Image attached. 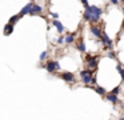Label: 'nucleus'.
I'll return each mask as SVG.
<instances>
[{"label":"nucleus","mask_w":124,"mask_h":120,"mask_svg":"<svg viewBox=\"0 0 124 120\" xmlns=\"http://www.w3.org/2000/svg\"><path fill=\"white\" fill-rule=\"evenodd\" d=\"M12 31H14V25H11V24H7L4 27V35H11Z\"/></svg>","instance_id":"nucleus-9"},{"label":"nucleus","mask_w":124,"mask_h":120,"mask_svg":"<svg viewBox=\"0 0 124 120\" xmlns=\"http://www.w3.org/2000/svg\"><path fill=\"white\" fill-rule=\"evenodd\" d=\"M80 77L83 79V81L85 83V84H89V83L92 81V72L91 71H81L80 72Z\"/></svg>","instance_id":"nucleus-2"},{"label":"nucleus","mask_w":124,"mask_h":120,"mask_svg":"<svg viewBox=\"0 0 124 120\" xmlns=\"http://www.w3.org/2000/svg\"><path fill=\"white\" fill-rule=\"evenodd\" d=\"M39 12H41V7H40V5H38V4H33V3H32V5H31V9H30V13H31V15H33V13H39Z\"/></svg>","instance_id":"nucleus-6"},{"label":"nucleus","mask_w":124,"mask_h":120,"mask_svg":"<svg viewBox=\"0 0 124 120\" xmlns=\"http://www.w3.org/2000/svg\"><path fill=\"white\" fill-rule=\"evenodd\" d=\"M79 49H80L81 52H85V44H84L83 41H81L80 44H79Z\"/></svg>","instance_id":"nucleus-15"},{"label":"nucleus","mask_w":124,"mask_h":120,"mask_svg":"<svg viewBox=\"0 0 124 120\" xmlns=\"http://www.w3.org/2000/svg\"><path fill=\"white\" fill-rule=\"evenodd\" d=\"M62 79L65 80L67 83H71L73 81V75L70 73V72H64V73H62Z\"/></svg>","instance_id":"nucleus-5"},{"label":"nucleus","mask_w":124,"mask_h":120,"mask_svg":"<svg viewBox=\"0 0 124 120\" xmlns=\"http://www.w3.org/2000/svg\"><path fill=\"white\" fill-rule=\"evenodd\" d=\"M101 13H103V9H100L97 7H93V5H88L85 8V12H84V19L88 21L96 23V21H99Z\"/></svg>","instance_id":"nucleus-1"},{"label":"nucleus","mask_w":124,"mask_h":120,"mask_svg":"<svg viewBox=\"0 0 124 120\" xmlns=\"http://www.w3.org/2000/svg\"><path fill=\"white\" fill-rule=\"evenodd\" d=\"M120 120H124V119H120Z\"/></svg>","instance_id":"nucleus-21"},{"label":"nucleus","mask_w":124,"mask_h":120,"mask_svg":"<svg viewBox=\"0 0 124 120\" xmlns=\"http://www.w3.org/2000/svg\"><path fill=\"white\" fill-rule=\"evenodd\" d=\"M52 24H54V25L56 27V28H57V31H59L60 33H62V32L64 31V27H63V24L60 23L59 20H54V21H52Z\"/></svg>","instance_id":"nucleus-7"},{"label":"nucleus","mask_w":124,"mask_h":120,"mask_svg":"<svg viewBox=\"0 0 124 120\" xmlns=\"http://www.w3.org/2000/svg\"><path fill=\"white\" fill-rule=\"evenodd\" d=\"M46 56H47V52L44 51V52H41V55H40V60H44L46 59Z\"/></svg>","instance_id":"nucleus-18"},{"label":"nucleus","mask_w":124,"mask_h":120,"mask_svg":"<svg viewBox=\"0 0 124 120\" xmlns=\"http://www.w3.org/2000/svg\"><path fill=\"white\" fill-rule=\"evenodd\" d=\"M107 100L111 101V103H116V101H117V96L112 95V93H108V95H107Z\"/></svg>","instance_id":"nucleus-11"},{"label":"nucleus","mask_w":124,"mask_h":120,"mask_svg":"<svg viewBox=\"0 0 124 120\" xmlns=\"http://www.w3.org/2000/svg\"><path fill=\"white\" fill-rule=\"evenodd\" d=\"M64 41L67 43V44H71V43L73 41V36H71V35H68V36H65Z\"/></svg>","instance_id":"nucleus-14"},{"label":"nucleus","mask_w":124,"mask_h":120,"mask_svg":"<svg viewBox=\"0 0 124 120\" xmlns=\"http://www.w3.org/2000/svg\"><path fill=\"white\" fill-rule=\"evenodd\" d=\"M31 5H32V3H30V4H27V5H25V7L22 9V12H20V13H22V15H25V13H30Z\"/></svg>","instance_id":"nucleus-12"},{"label":"nucleus","mask_w":124,"mask_h":120,"mask_svg":"<svg viewBox=\"0 0 124 120\" xmlns=\"http://www.w3.org/2000/svg\"><path fill=\"white\" fill-rule=\"evenodd\" d=\"M81 3H83V4H84V7H85V8H87V7H88V5H89V3L87 1V0H83V1H81Z\"/></svg>","instance_id":"nucleus-20"},{"label":"nucleus","mask_w":124,"mask_h":120,"mask_svg":"<svg viewBox=\"0 0 124 120\" xmlns=\"http://www.w3.org/2000/svg\"><path fill=\"white\" fill-rule=\"evenodd\" d=\"M96 92L97 93H105V89H104V88H101V87H97L96 88Z\"/></svg>","instance_id":"nucleus-16"},{"label":"nucleus","mask_w":124,"mask_h":120,"mask_svg":"<svg viewBox=\"0 0 124 120\" xmlns=\"http://www.w3.org/2000/svg\"><path fill=\"white\" fill-rule=\"evenodd\" d=\"M19 20V16L17 15H15V16H12L11 19H9V24H11V25H14L15 23H16V21Z\"/></svg>","instance_id":"nucleus-13"},{"label":"nucleus","mask_w":124,"mask_h":120,"mask_svg":"<svg viewBox=\"0 0 124 120\" xmlns=\"http://www.w3.org/2000/svg\"><path fill=\"white\" fill-rule=\"evenodd\" d=\"M46 68L48 72H52V71H55V69H60V64L57 63V61H49L46 65Z\"/></svg>","instance_id":"nucleus-3"},{"label":"nucleus","mask_w":124,"mask_h":120,"mask_svg":"<svg viewBox=\"0 0 124 120\" xmlns=\"http://www.w3.org/2000/svg\"><path fill=\"white\" fill-rule=\"evenodd\" d=\"M56 43H59V44H62V43H64V39H63V37H59V39L56 40Z\"/></svg>","instance_id":"nucleus-19"},{"label":"nucleus","mask_w":124,"mask_h":120,"mask_svg":"<svg viewBox=\"0 0 124 120\" xmlns=\"http://www.w3.org/2000/svg\"><path fill=\"white\" fill-rule=\"evenodd\" d=\"M87 60H88V67H89V68H91V69L96 68V65H97V59L96 57H91V56H88Z\"/></svg>","instance_id":"nucleus-4"},{"label":"nucleus","mask_w":124,"mask_h":120,"mask_svg":"<svg viewBox=\"0 0 124 120\" xmlns=\"http://www.w3.org/2000/svg\"><path fill=\"white\" fill-rule=\"evenodd\" d=\"M101 36H103V39H104V43H105V44H107L108 47H112V40H111L109 37L107 36V33H104V32H103Z\"/></svg>","instance_id":"nucleus-8"},{"label":"nucleus","mask_w":124,"mask_h":120,"mask_svg":"<svg viewBox=\"0 0 124 120\" xmlns=\"http://www.w3.org/2000/svg\"><path fill=\"white\" fill-rule=\"evenodd\" d=\"M91 32H92V33H93L96 37H101V32H100V29L97 28V27H92V28H91Z\"/></svg>","instance_id":"nucleus-10"},{"label":"nucleus","mask_w":124,"mask_h":120,"mask_svg":"<svg viewBox=\"0 0 124 120\" xmlns=\"http://www.w3.org/2000/svg\"><path fill=\"white\" fill-rule=\"evenodd\" d=\"M111 93H112V95H115V96H117V93H119V87H116V88H115V89H113Z\"/></svg>","instance_id":"nucleus-17"}]
</instances>
